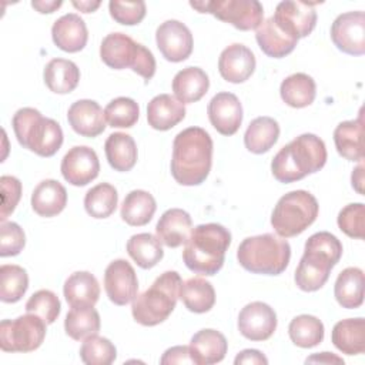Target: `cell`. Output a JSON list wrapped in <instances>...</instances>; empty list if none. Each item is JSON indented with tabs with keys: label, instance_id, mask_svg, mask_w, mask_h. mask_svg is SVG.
Instances as JSON below:
<instances>
[{
	"label": "cell",
	"instance_id": "obj_1",
	"mask_svg": "<svg viewBox=\"0 0 365 365\" xmlns=\"http://www.w3.org/2000/svg\"><path fill=\"white\" fill-rule=\"evenodd\" d=\"M212 164V140L201 127L180 131L173 143L171 174L181 185H200L205 181Z\"/></svg>",
	"mask_w": 365,
	"mask_h": 365
},
{
	"label": "cell",
	"instance_id": "obj_2",
	"mask_svg": "<svg viewBox=\"0 0 365 365\" xmlns=\"http://www.w3.org/2000/svg\"><path fill=\"white\" fill-rule=\"evenodd\" d=\"M327 163L324 141L311 133L295 137L284 145L272 158V175L284 184L302 180L308 174L319 171Z\"/></svg>",
	"mask_w": 365,
	"mask_h": 365
},
{
	"label": "cell",
	"instance_id": "obj_3",
	"mask_svg": "<svg viewBox=\"0 0 365 365\" xmlns=\"http://www.w3.org/2000/svg\"><path fill=\"white\" fill-rule=\"evenodd\" d=\"M341 255L342 244L334 234L328 231L312 234L305 242L304 255L295 269L297 287L307 292L322 288Z\"/></svg>",
	"mask_w": 365,
	"mask_h": 365
},
{
	"label": "cell",
	"instance_id": "obj_4",
	"mask_svg": "<svg viewBox=\"0 0 365 365\" xmlns=\"http://www.w3.org/2000/svg\"><path fill=\"white\" fill-rule=\"evenodd\" d=\"M231 232L221 224L208 222L192 228L184 244L182 259L188 269L201 275H215L224 265Z\"/></svg>",
	"mask_w": 365,
	"mask_h": 365
},
{
	"label": "cell",
	"instance_id": "obj_5",
	"mask_svg": "<svg viewBox=\"0 0 365 365\" xmlns=\"http://www.w3.org/2000/svg\"><path fill=\"white\" fill-rule=\"evenodd\" d=\"M181 285L182 281L177 271L163 272L150 288L133 299V318L144 327L164 322L175 308Z\"/></svg>",
	"mask_w": 365,
	"mask_h": 365
},
{
	"label": "cell",
	"instance_id": "obj_6",
	"mask_svg": "<svg viewBox=\"0 0 365 365\" xmlns=\"http://www.w3.org/2000/svg\"><path fill=\"white\" fill-rule=\"evenodd\" d=\"M291 258L287 240L274 234H261L242 240L237 250L240 265L254 274L278 275L285 271Z\"/></svg>",
	"mask_w": 365,
	"mask_h": 365
},
{
	"label": "cell",
	"instance_id": "obj_7",
	"mask_svg": "<svg viewBox=\"0 0 365 365\" xmlns=\"http://www.w3.org/2000/svg\"><path fill=\"white\" fill-rule=\"evenodd\" d=\"M11 125L17 141L24 148L40 157L54 155L63 144V130L60 124L31 107H23L16 111Z\"/></svg>",
	"mask_w": 365,
	"mask_h": 365
},
{
	"label": "cell",
	"instance_id": "obj_8",
	"mask_svg": "<svg viewBox=\"0 0 365 365\" xmlns=\"http://www.w3.org/2000/svg\"><path fill=\"white\" fill-rule=\"evenodd\" d=\"M318 211V201L311 192L295 190L278 200L271 215V225L282 238L295 237L317 220Z\"/></svg>",
	"mask_w": 365,
	"mask_h": 365
},
{
	"label": "cell",
	"instance_id": "obj_9",
	"mask_svg": "<svg viewBox=\"0 0 365 365\" xmlns=\"http://www.w3.org/2000/svg\"><path fill=\"white\" fill-rule=\"evenodd\" d=\"M190 6L200 13H210L218 20L230 23L244 31L258 29L264 17L262 4L258 0L191 1Z\"/></svg>",
	"mask_w": 365,
	"mask_h": 365
},
{
	"label": "cell",
	"instance_id": "obj_10",
	"mask_svg": "<svg viewBox=\"0 0 365 365\" xmlns=\"http://www.w3.org/2000/svg\"><path fill=\"white\" fill-rule=\"evenodd\" d=\"M46 322L26 314L16 319H3L0 324V348L4 352H31L37 349L46 336Z\"/></svg>",
	"mask_w": 365,
	"mask_h": 365
},
{
	"label": "cell",
	"instance_id": "obj_11",
	"mask_svg": "<svg viewBox=\"0 0 365 365\" xmlns=\"http://www.w3.org/2000/svg\"><path fill=\"white\" fill-rule=\"evenodd\" d=\"M314 6L315 3L284 0L278 3L272 19L284 33L299 40L315 29L317 11Z\"/></svg>",
	"mask_w": 365,
	"mask_h": 365
},
{
	"label": "cell",
	"instance_id": "obj_12",
	"mask_svg": "<svg viewBox=\"0 0 365 365\" xmlns=\"http://www.w3.org/2000/svg\"><path fill=\"white\" fill-rule=\"evenodd\" d=\"M331 38L338 50L351 56H362L365 53V13L339 14L331 26Z\"/></svg>",
	"mask_w": 365,
	"mask_h": 365
},
{
	"label": "cell",
	"instance_id": "obj_13",
	"mask_svg": "<svg viewBox=\"0 0 365 365\" xmlns=\"http://www.w3.org/2000/svg\"><path fill=\"white\" fill-rule=\"evenodd\" d=\"M155 41L163 57L173 63L184 61L192 53V34L178 20H167L157 27Z\"/></svg>",
	"mask_w": 365,
	"mask_h": 365
},
{
	"label": "cell",
	"instance_id": "obj_14",
	"mask_svg": "<svg viewBox=\"0 0 365 365\" xmlns=\"http://www.w3.org/2000/svg\"><path fill=\"white\" fill-rule=\"evenodd\" d=\"M104 288L115 305H127L137 297L138 279L134 268L125 259H114L104 272Z\"/></svg>",
	"mask_w": 365,
	"mask_h": 365
},
{
	"label": "cell",
	"instance_id": "obj_15",
	"mask_svg": "<svg viewBox=\"0 0 365 365\" xmlns=\"http://www.w3.org/2000/svg\"><path fill=\"white\" fill-rule=\"evenodd\" d=\"M60 170L67 182L76 187H83L97 178L100 173V161L93 148L87 145H76L63 157Z\"/></svg>",
	"mask_w": 365,
	"mask_h": 365
},
{
	"label": "cell",
	"instance_id": "obj_16",
	"mask_svg": "<svg viewBox=\"0 0 365 365\" xmlns=\"http://www.w3.org/2000/svg\"><path fill=\"white\" fill-rule=\"evenodd\" d=\"M277 329V314L265 302L247 304L238 314V331L251 341H265Z\"/></svg>",
	"mask_w": 365,
	"mask_h": 365
},
{
	"label": "cell",
	"instance_id": "obj_17",
	"mask_svg": "<svg viewBox=\"0 0 365 365\" xmlns=\"http://www.w3.org/2000/svg\"><path fill=\"white\" fill-rule=\"evenodd\" d=\"M143 47L124 33H110L101 41L100 57L110 68L123 70L130 67L134 70Z\"/></svg>",
	"mask_w": 365,
	"mask_h": 365
},
{
	"label": "cell",
	"instance_id": "obj_18",
	"mask_svg": "<svg viewBox=\"0 0 365 365\" xmlns=\"http://www.w3.org/2000/svg\"><path fill=\"white\" fill-rule=\"evenodd\" d=\"M207 113L211 125L222 135H232L241 127L242 106L232 93H217L210 100Z\"/></svg>",
	"mask_w": 365,
	"mask_h": 365
},
{
	"label": "cell",
	"instance_id": "obj_19",
	"mask_svg": "<svg viewBox=\"0 0 365 365\" xmlns=\"http://www.w3.org/2000/svg\"><path fill=\"white\" fill-rule=\"evenodd\" d=\"M255 70L254 53L244 44L234 43L225 47L218 58V71L228 83H244Z\"/></svg>",
	"mask_w": 365,
	"mask_h": 365
},
{
	"label": "cell",
	"instance_id": "obj_20",
	"mask_svg": "<svg viewBox=\"0 0 365 365\" xmlns=\"http://www.w3.org/2000/svg\"><path fill=\"white\" fill-rule=\"evenodd\" d=\"M71 128L83 137H97L106 130V117L100 104L94 100H78L67 111Z\"/></svg>",
	"mask_w": 365,
	"mask_h": 365
},
{
	"label": "cell",
	"instance_id": "obj_21",
	"mask_svg": "<svg viewBox=\"0 0 365 365\" xmlns=\"http://www.w3.org/2000/svg\"><path fill=\"white\" fill-rule=\"evenodd\" d=\"M51 37L60 50L77 53L86 47L88 31L84 20L78 14L68 13L54 21L51 27Z\"/></svg>",
	"mask_w": 365,
	"mask_h": 365
},
{
	"label": "cell",
	"instance_id": "obj_22",
	"mask_svg": "<svg viewBox=\"0 0 365 365\" xmlns=\"http://www.w3.org/2000/svg\"><path fill=\"white\" fill-rule=\"evenodd\" d=\"M192 231V221L187 211L181 208L167 210L158 220L155 232L157 238L170 248L185 244Z\"/></svg>",
	"mask_w": 365,
	"mask_h": 365
},
{
	"label": "cell",
	"instance_id": "obj_23",
	"mask_svg": "<svg viewBox=\"0 0 365 365\" xmlns=\"http://www.w3.org/2000/svg\"><path fill=\"white\" fill-rule=\"evenodd\" d=\"M188 346L195 365H211L224 359L228 342L220 331L207 328L194 334Z\"/></svg>",
	"mask_w": 365,
	"mask_h": 365
},
{
	"label": "cell",
	"instance_id": "obj_24",
	"mask_svg": "<svg viewBox=\"0 0 365 365\" xmlns=\"http://www.w3.org/2000/svg\"><path fill=\"white\" fill-rule=\"evenodd\" d=\"M185 107L171 94H158L147 106V121L154 130L167 131L182 121Z\"/></svg>",
	"mask_w": 365,
	"mask_h": 365
},
{
	"label": "cell",
	"instance_id": "obj_25",
	"mask_svg": "<svg viewBox=\"0 0 365 365\" xmlns=\"http://www.w3.org/2000/svg\"><path fill=\"white\" fill-rule=\"evenodd\" d=\"M364 117L362 110L356 120L342 121L334 130V143L338 154L349 161L364 158Z\"/></svg>",
	"mask_w": 365,
	"mask_h": 365
},
{
	"label": "cell",
	"instance_id": "obj_26",
	"mask_svg": "<svg viewBox=\"0 0 365 365\" xmlns=\"http://www.w3.org/2000/svg\"><path fill=\"white\" fill-rule=\"evenodd\" d=\"M66 204L67 191L57 180H43L33 190L31 208L40 217H54L64 210Z\"/></svg>",
	"mask_w": 365,
	"mask_h": 365
},
{
	"label": "cell",
	"instance_id": "obj_27",
	"mask_svg": "<svg viewBox=\"0 0 365 365\" xmlns=\"http://www.w3.org/2000/svg\"><path fill=\"white\" fill-rule=\"evenodd\" d=\"M64 298L73 307H94L100 297L97 278L88 271L73 272L64 282Z\"/></svg>",
	"mask_w": 365,
	"mask_h": 365
},
{
	"label": "cell",
	"instance_id": "obj_28",
	"mask_svg": "<svg viewBox=\"0 0 365 365\" xmlns=\"http://www.w3.org/2000/svg\"><path fill=\"white\" fill-rule=\"evenodd\" d=\"M210 80L207 73L200 67H185L173 78L174 97L182 104L201 100L208 91Z\"/></svg>",
	"mask_w": 365,
	"mask_h": 365
},
{
	"label": "cell",
	"instance_id": "obj_29",
	"mask_svg": "<svg viewBox=\"0 0 365 365\" xmlns=\"http://www.w3.org/2000/svg\"><path fill=\"white\" fill-rule=\"evenodd\" d=\"M255 38L259 48L274 58H281L288 56L297 46L298 40L284 33L274 21L272 16L267 20H262L259 27L255 31Z\"/></svg>",
	"mask_w": 365,
	"mask_h": 365
},
{
	"label": "cell",
	"instance_id": "obj_30",
	"mask_svg": "<svg viewBox=\"0 0 365 365\" xmlns=\"http://www.w3.org/2000/svg\"><path fill=\"white\" fill-rule=\"evenodd\" d=\"M332 344L346 355H358L365 351L364 318H348L336 322L331 334Z\"/></svg>",
	"mask_w": 365,
	"mask_h": 365
},
{
	"label": "cell",
	"instance_id": "obj_31",
	"mask_svg": "<svg viewBox=\"0 0 365 365\" xmlns=\"http://www.w3.org/2000/svg\"><path fill=\"white\" fill-rule=\"evenodd\" d=\"M334 295L342 308H359L364 302V271L358 267L342 269L336 277Z\"/></svg>",
	"mask_w": 365,
	"mask_h": 365
},
{
	"label": "cell",
	"instance_id": "obj_32",
	"mask_svg": "<svg viewBox=\"0 0 365 365\" xmlns=\"http://www.w3.org/2000/svg\"><path fill=\"white\" fill-rule=\"evenodd\" d=\"M44 83L56 94L71 93L80 81V70L76 63L66 58H53L44 67Z\"/></svg>",
	"mask_w": 365,
	"mask_h": 365
},
{
	"label": "cell",
	"instance_id": "obj_33",
	"mask_svg": "<svg viewBox=\"0 0 365 365\" xmlns=\"http://www.w3.org/2000/svg\"><path fill=\"white\" fill-rule=\"evenodd\" d=\"M104 151L108 164L115 171H130L137 163V145L131 135L125 133H113L107 137Z\"/></svg>",
	"mask_w": 365,
	"mask_h": 365
},
{
	"label": "cell",
	"instance_id": "obj_34",
	"mask_svg": "<svg viewBox=\"0 0 365 365\" xmlns=\"http://www.w3.org/2000/svg\"><path fill=\"white\" fill-rule=\"evenodd\" d=\"M281 98L294 108H304L312 104L317 94V86L311 76L295 73L282 80L279 87Z\"/></svg>",
	"mask_w": 365,
	"mask_h": 365
},
{
	"label": "cell",
	"instance_id": "obj_35",
	"mask_svg": "<svg viewBox=\"0 0 365 365\" xmlns=\"http://www.w3.org/2000/svg\"><path fill=\"white\" fill-rule=\"evenodd\" d=\"M155 210V200L148 191L133 190L125 195L120 214L128 225L141 227L153 220Z\"/></svg>",
	"mask_w": 365,
	"mask_h": 365
},
{
	"label": "cell",
	"instance_id": "obj_36",
	"mask_svg": "<svg viewBox=\"0 0 365 365\" xmlns=\"http://www.w3.org/2000/svg\"><path fill=\"white\" fill-rule=\"evenodd\" d=\"M279 137V125L278 123L267 115L254 118L245 134H244V144L248 151L254 154L267 153L278 140Z\"/></svg>",
	"mask_w": 365,
	"mask_h": 365
},
{
	"label": "cell",
	"instance_id": "obj_37",
	"mask_svg": "<svg viewBox=\"0 0 365 365\" xmlns=\"http://www.w3.org/2000/svg\"><path fill=\"white\" fill-rule=\"evenodd\" d=\"M180 298L185 308L195 314L208 312L215 304L214 287L201 277H192L182 282Z\"/></svg>",
	"mask_w": 365,
	"mask_h": 365
},
{
	"label": "cell",
	"instance_id": "obj_38",
	"mask_svg": "<svg viewBox=\"0 0 365 365\" xmlns=\"http://www.w3.org/2000/svg\"><path fill=\"white\" fill-rule=\"evenodd\" d=\"M127 252L144 269L155 267L164 257L161 241L150 232L133 235L127 241Z\"/></svg>",
	"mask_w": 365,
	"mask_h": 365
},
{
	"label": "cell",
	"instance_id": "obj_39",
	"mask_svg": "<svg viewBox=\"0 0 365 365\" xmlns=\"http://www.w3.org/2000/svg\"><path fill=\"white\" fill-rule=\"evenodd\" d=\"M100 325V315L93 307H73L64 319L66 334L76 341L97 335Z\"/></svg>",
	"mask_w": 365,
	"mask_h": 365
},
{
	"label": "cell",
	"instance_id": "obj_40",
	"mask_svg": "<svg viewBox=\"0 0 365 365\" xmlns=\"http://www.w3.org/2000/svg\"><path fill=\"white\" fill-rule=\"evenodd\" d=\"M288 334L297 346L312 348L324 339V324L314 315L302 314L289 322Z\"/></svg>",
	"mask_w": 365,
	"mask_h": 365
},
{
	"label": "cell",
	"instance_id": "obj_41",
	"mask_svg": "<svg viewBox=\"0 0 365 365\" xmlns=\"http://www.w3.org/2000/svg\"><path fill=\"white\" fill-rule=\"evenodd\" d=\"M118 202V194L114 185L108 182H100L90 188L84 197V208L93 218L110 217Z\"/></svg>",
	"mask_w": 365,
	"mask_h": 365
},
{
	"label": "cell",
	"instance_id": "obj_42",
	"mask_svg": "<svg viewBox=\"0 0 365 365\" xmlns=\"http://www.w3.org/2000/svg\"><path fill=\"white\" fill-rule=\"evenodd\" d=\"M29 288V275L20 265L4 264L0 267V299L7 304L17 302Z\"/></svg>",
	"mask_w": 365,
	"mask_h": 365
},
{
	"label": "cell",
	"instance_id": "obj_43",
	"mask_svg": "<svg viewBox=\"0 0 365 365\" xmlns=\"http://www.w3.org/2000/svg\"><path fill=\"white\" fill-rule=\"evenodd\" d=\"M138 115V104L130 97H117L104 108L106 121L113 128H130L137 123Z\"/></svg>",
	"mask_w": 365,
	"mask_h": 365
},
{
	"label": "cell",
	"instance_id": "obj_44",
	"mask_svg": "<svg viewBox=\"0 0 365 365\" xmlns=\"http://www.w3.org/2000/svg\"><path fill=\"white\" fill-rule=\"evenodd\" d=\"M80 358L87 365H110L117 358V349L107 338L91 335L80 348Z\"/></svg>",
	"mask_w": 365,
	"mask_h": 365
},
{
	"label": "cell",
	"instance_id": "obj_45",
	"mask_svg": "<svg viewBox=\"0 0 365 365\" xmlns=\"http://www.w3.org/2000/svg\"><path fill=\"white\" fill-rule=\"evenodd\" d=\"M60 299L50 289H38L26 302V311L40 317L47 325L53 324L60 315Z\"/></svg>",
	"mask_w": 365,
	"mask_h": 365
},
{
	"label": "cell",
	"instance_id": "obj_46",
	"mask_svg": "<svg viewBox=\"0 0 365 365\" xmlns=\"http://www.w3.org/2000/svg\"><path fill=\"white\" fill-rule=\"evenodd\" d=\"M339 230L351 238L364 240L365 237V207L362 202H354L344 207L338 214Z\"/></svg>",
	"mask_w": 365,
	"mask_h": 365
},
{
	"label": "cell",
	"instance_id": "obj_47",
	"mask_svg": "<svg viewBox=\"0 0 365 365\" xmlns=\"http://www.w3.org/2000/svg\"><path fill=\"white\" fill-rule=\"evenodd\" d=\"M110 16L120 24L134 26L138 24L145 17V3L141 0L137 1H118L111 0L108 3Z\"/></svg>",
	"mask_w": 365,
	"mask_h": 365
},
{
	"label": "cell",
	"instance_id": "obj_48",
	"mask_svg": "<svg viewBox=\"0 0 365 365\" xmlns=\"http://www.w3.org/2000/svg\"><path fill=\"white\" fill-rule=\"evenodd\" d=\"M26 235L23 228L16 222H1L0 227V255L13 257L24 248Z\"/></svg>",
	"mask_w": 365,
	"mask_h": 365
},
{
	"label": "cell",
	"instance_id": "obj_49",
	"mask_svg": "<svg viewBox=\"0 0 365 365\" xmlns=\"http://www.w3.org/2000/svg\"><path fill=\"white\" fill-rule=\"evenodd\" d=\"M1 185V211L0 220L4 222L7 217L14 211L21 197V182L13 175H3L0 178Z\"/></svg>",
	"mask_w": 365,
	"mask_h": 365
},
{
	"label": "cell",
	"instance_id": "obj_50",
	"mask_svg": "<svg viewBox=\"0 0 365 365\" xmlns=\"http://www.w3.org/2000/svg\"><path fill=\"white\" fill-rule=\"evenodd\" d=\"M160 362L163 365H171V364H194L192 361V356H191V351H190V346H185V345H178V346H173V348H168Z\"/></svg>",
	"mask_w": 365,
	"mask_h": 365
},
{
	"label": "cell",
	"instance_id": "obj_51",
	"mask_svg": "<svg viewBox=\"0 0 365 365\" xmlns=\"http://www.w3.org/2000/svg\"><path fill=\"white\" fill-rule=\"evenodd\" d=\"M235 365L240 364H251V365H267L268 359L258 351V349H244L241 351L235 359H234Z\"/></svg>",
	"mask_w": 365,
	"mask_h": 365
},
{
	"label": "cell",
	"instance_id": "obj_52",
	"mask_svg": "<svg viewBox=\"0 0 365 365\" xmlns=\"http://www.w3.org/2000/svg\"><path fill=\"white\" fill-rule=\"evenodd\" d=\"M307 364L308 362H319V364H344V359L339 358V356H335L329 352H321V354H317V355H312L309 358H307L305 361Z\"/></svg>",
	"mask_w": 365,
	"mask_h": 365
},
{
	"label": "cell",
	"instance_id": "obj_53",
	"mask_svg": "<svg viewBox=\"0 0 365 365\" xmlns=\"http://www.w3.org/2000/svg\"><path fill=\"white\" fill-rule=\"evenodd\" d=\"M351 181H352V187L359 192V194H364V165L362 163L352 171V175H351Z\"/></svg>",
	"mask_w": 365,
	"mask_h": 365
},
{
	"label": "cell",
	"instance_id": "obj_54",
	"mask_svg": "<svg viewBox=\"0 0 365 365\" xmlns=\"http://www.w3.org/2000/svg\"><path fill=\"white\" fill-rule=\"evenodd\" d=\"M63 3L58 1H31V6L38 11V13H53L56 11Z\"/></svg>",
	"mask_w": 365,
	"mask_h": 365
},
{
	"label": "cell",
	"instance_id": "obj_55",
	"mask_svg": "<svg viewBox=\"0 0 365 365\" xmlns=\"http://www.w3.org/2000/svg\"><path fill=\"white\" fill-rule=\"evenodd\" d=\"M73 6L83 13H91L100 6V1H73Z\"/></svg>",
	"mask_w": 365,
	"mask_h": 365
}]
</instances>
